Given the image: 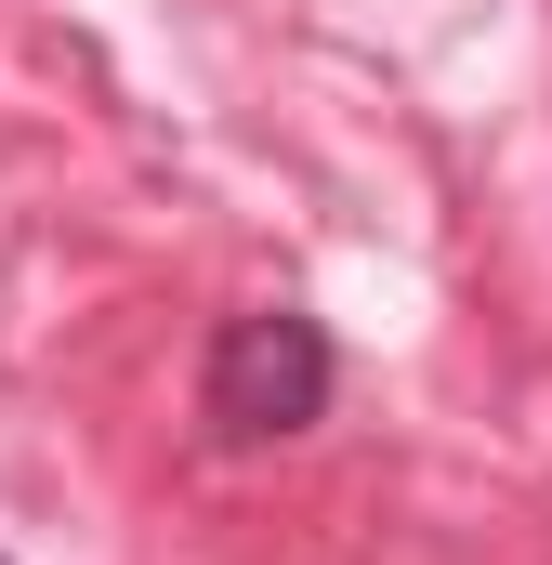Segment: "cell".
<instances>
[{"label":"cell","instance_id":"cell-1","mask_svg":"<svg viewBox=\"0 0 552 565\" xmlns=\"http://www.w3.org/2000/svg\"><path fill=\"white\" fill-rule=\"evenodd\" d=\"M198 422L224 434V447H276V434L329 422V329L289 316V302L224 316L211 355H198Z\"/></svg>","mask_w":552,"mask_h":565}]
</instances>
